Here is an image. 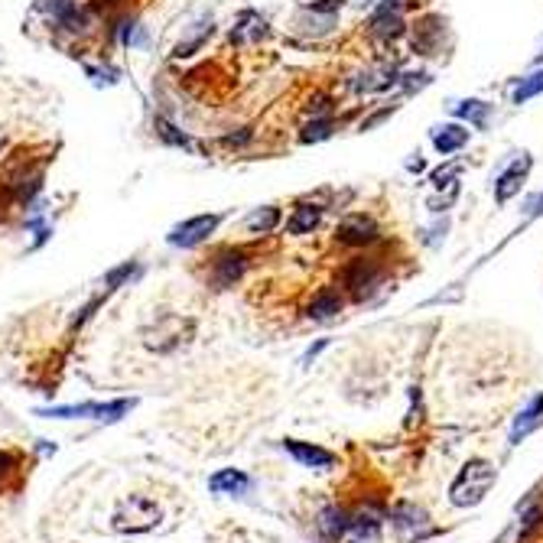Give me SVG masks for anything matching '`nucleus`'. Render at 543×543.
Wrapping results in <instances>:
<instances>
[{
	"mask_svg": "<svg viewBox=\"0 0 543 543\" xmlns=\"http://www.w3.org/2000/svg\"><path fill=\"white\" fill-rule=\"evenodd\" d=\"M498 481V469L489 459H469L462 472L456 475V481L449 485V501L452 508H475L481 505L489 491L495 489Z\"/></svg>",
	"mask_w": 543,
	"mask_h": 543,
	"instance_id": "nucleus-1",
	"label": "nucleus"
},
{
	"mask_svg": "<svg viewBox=\"0 0 543 543\" xmlns=\"http://www.w3.org/2000/svg\"><path fill=\"white\" fill-rule=\"evenodd\" d=\"M163 520V508L156 505L150 495H131L111 514V528L117 534H147Z\"/></svg>",
	"mask_w": 543,
	"mask_h": 543,
	"instance_id": "nucleus-2",
	"label": "nucleus"
},
{
	"mask_svg": "<svg viewBox=\"0 0 543 543\" xmlns=\"http://www.w3.org/2000/svg\"><path fill=\"white\" fill-rule=\"evenodd\" d=\"M248 267H251L248 251L228 244V248H222V251L212 254L209 271H205V283H209L212 290H228V287H234L244 273H248Z\"/></svg>",
	"mask_w": 543,
	"mask_h": 543,
	"instance_id": "nucleus-3",
	"label": "nucleus"
},
{
	"mask_svg": "<svg viewBox=\"0 0 543 543\" xmlns=\"http://www.w3.org/2000/svg\"><path fill=\"white\" fill-rule=\"evenodd\" d=\"M339 280H341V287L351 293V300L361 303V300L371 296V290L380 283L378 257H355V261H349V264L339 271Z\"/></svg>",
	"mask_w": 543,
	"mask_h": 543,
	"instance_id": "nucleus-4",
	"label": "nucleus"
},
{
	"mask_svg": "<svg viewBox=\"0 0 543 543\" xmlns=\"http://www.w3.org/2000/svg\"><path fill=\"white\" fill-rule=\"evenodd\" d=\"M222 218L225 215H218V212H209V215H193V218H186V222H179V225L166 234V241H170L173 248H186V251L199 248V244H205V241L218 232Z\"/></svg>",
	"mask_w": 543,
	"mask_h": 543,
	"instance_id": "nucleus-5",
	"label": "nucleus"
},
{
	"mask_svg": "<svg viewBox=\"0 0 543 543\" xmlns=\"http://www.w3.org/2000/svg\"><path fill=\"white\" fill-rule=\"evenodd\" d=\"M378 238H380L378 222H374L371 215H365V212H351V215L341 218L339 228H335V241L345 244V248H368V244H374Z\"/></svg>",
	"mask_w": 543,
	"mask_h": 543,
	"instance_id": "nucleus-6",
	"label": "nucleus"
},
{
	"mask_svg": "<svg viewBox=\"0 0 543 543\" xmlns=\"http://www.w3.org/2000/svg\"><path fill=\"white\" fill-rule=\"evenodd\" d=\"M133 400H111V404H69V407H49L39 410V417H55V420H75V417H94V420H121L124 413H131Z\"/></svg>",
	"mask_w": 543,
	"mask_h": 543,
	"instance_id": "nucleus-7",
	"label": "nucleus"
},
{
	"mask_svg": "<svg viewBox=\"0 0 543 543\" xmlns=\"http://www.w3.org/2000/svg\"><path fill=\"white\" fill-rule=\"evenodd\" d=\"M390 524H394V530L404 537V540H413V537L420 540V537L433 534L429 514L420 505H413V501H397V505L390 508Z\"/></svg>",
	"mask_w": 543,
	"mask_h": 543,
	"instance_id": "nucleus-8",
	"label": "nucleus"
},
{
	"mask_svg": "<svg viewBox=\"0 0 543 543\" xmlns=\"http://www.w3.org/2000/svg\"><path fill=\"white\" fill-rule=\"evenodd\" d=\"M43 7L49 10L53 24L59 26V30L72 33V36H78V33H88V26H92V14L78 7L75 0H46Z\"/></svg>",
	"mask_w": 543,
	"mask_h": 543,
	"instance_id": "nucleus-9",
	"label": "nucleus"
},
{
	"mask_svg": "<svg viewBox=\"0 0 543 543\" xmlns=\"http://www.w3.org/2000/svg\"><path fill=\"white\" fill-rule=\"evenodd\" d=\"M397 75H400L397 63H378V65H371V69L361 72V75H355V82H351V92H355V94L388 92L390 85H397Z\"/></svg>",
	"mask_w": 543,
	"mask_h": 543,
	"instance_id": "nucleus-10",
	"label": "nucleus"
},
{
	"mask_svg": "<svg viewBox=\"0 0 543 543\" xmlns=\"http://www.w3.org/2000/svg\"><path fill=\"white\" fill-rule=\"evenodd\" d=\"M368 33L374 39H397L404 33V16H400V0H384L378 10H374Z\"/></svg>",
	"mask_w": 543,
	"mask_h": 543,
	"instance_id": "nucleus-11",
	"label": "nucleus"
},
{
	"mask_svg": "<svg viewBox=\"0 0 543 543\" xmlns=\"http://www.w3.org/2000/svg\"><path fill=\"white\" fill-rule=\"evenodd\" d=\"M283 449L290 452V456L300 462V466L306 469H332L335 462H339V456L329 449H322V446H316V442H306V439H283Z\"/></svg>",
	"mask_w": 543,
	"mask_h": 543,
	"instance_id": "nucleus-12",
	"label": "nucleus"
},
{
	"mask_svg": "<svg viewBox=\"0 0 543 543\" xmlns=\"http://www.w3.org/2000/svg\"><path fill=\"white\" fill-rule=\"evenodd\" d=\"M528 173H530V156L520 153V160H514V163L495 179V199H498V205L511 202V195L520 193V186H524Z\"/></svg>",
	"mask_w": 543,
	"mask_h": 543,
	"instance_id": "nucleus-13",
	"label": "nucleus"
},
{
	"mask_svg": "<svg viewBox=\"0 0 543 543\" xmlns=\"http://www.w3.org/2000/svg\"><path fill=\"white\" fill-rule=\"evenodd\" d=\"M316 528H319V534L326 537V540H345L349 537V530H351V511L349 508H341V505H329V508H322L319 511V518H316Z\"/></svg>",
	"mask_w": 543,
	"mask_h": 543,
	"instance_id": "nucleus-14",
	"label": "nucleus"
},
{
	"mask_svg": "<svg viewBox=\"0 0 543 543\" xmlns=\"http://www.w3.org/2000/svg\"><path fill=\"white\" fill-rule=\"evenodd\" d=\"M543 427V390L537 397H530L528 400V407L514 417V423H511V446H520V442L528 439L534 429H540Z\"/></svg>",
	"mask_w": 543,
	"mask_h": 543,
	"instance_id": "nucleus-15",
	"label": "nucleus"
},
{
	"mask_svg": "<svg viewBox=\"0 0 543 543\" xmlns=\"http://www.w3.org/2000/svg\"><path fill=\"white\" fill-rule=\"evenodd\" d=\"M212 33H215V20H212V16H199V20L189 26L186 36L173 46V59H189V55H195L212 39Z\"/></svg>",
	"mask_w": 543,
	"mask_h": 543,
	"instance_id": "nucleus-16",
	"label": "nucleus"
},
{
	"mask_svg": "<svg viewBox=\"0 0 543 543\" xmlns=\"http://www.w3.org/2000/svg\"><path fill=\"white\" fill-rule=\"evenodd\" d=\"M267 33L264 16L254 14V10H241L238 20L232 26V43L234 46H248V43H257V39Z\"/></svg>",
	"mask_w": 543,
	"mask_h": 543,
	"instance_id": "nucleus-17",
	"label": "nucleus"
},
{
	"mask_svg": "<svg viewBox=\"0 0 543 543\" xmlns=\"http://www.w3.org/2000/svg\"><path fill=\"white\" fill-rule=\"evenodd\" d=\"M209 489L215 495H244V491H251V479L241 469H218L209 479Z\"/></svg>",
	"mask_w": 543,
	"mask_h": 543,
	"instance_id": "nucleus-18",
	"label": "nucleus"
},
{
	"mask_svg": "<svg viewBox=\"0 0 543 543\" xmlns=\"http://www.w3.org/2000/svg\"><path fill=\"white\" fill-rule=\"evenodd\" d=\"M442 20L439 16H423L417 24V30H413V49H417L420 55H433L436 53V43H439L442 36Z\"/></svg>",
	"mask_w": 543,
	"mask_h": 543,
	"instance_id": "nucleus-19",
	"label": "nucleus"
},
{
	"mask_svg": "<svg viewBox=\"0 0 543 543\" xmlns=\"http://www.w3.org/2000/svg\"><path fill=\"white\" fill-rule=\"evenodd\" d=\"M341 306H345V300H341V293L335 287H322L316 296H312L310 310H306V316L310 319H335L341 312Z\"/></svg>",
	"mask_w": 543,
	"mask_h": 543,
	"instance_id": "nucleus-20",
	"label": "nucleus"
},
{
	"mask_svg": "<svg viewBox=\"0 0 543 543\" xmlns=\"http://www.w3.org/2000/svg\"><path fill=\"white\" fill-rule=\"evenodd\" d=\"M469 143V131L462 124H442V127H433V147L439 150L442 156L456 153V150H462Z\"/></svg>",
	"mask_w": 543,
	"mask_h": 543,
	"instance_id": "nucleus-21",
	"label": "nucleus"
},
{
	"mask_svg": "<svg viewBox=\"0 0 543 543\" xmlns=\"http://www.w3.org/2000/svg\"><path fill=\"white\" fill-rule=\"evenodd\" d=\"M153 133L160 140H163L166 147H176V150H186V153H195V140L189 137L186 131H179L176 124H173V121H166V117H156L153 121Z\"/></svg>",
	"mask_w": 543,
	"mask_h": 543,
	"instance_id": "nucleus-22",
	"label": "nucleus"
},
{
	"mask_svg": "<svg viewBox=\"0 0 543 543\" xmlns=\"http://www.w3.org/2000/svg\"><path fill=\"white\" fill-rule=\"evenodd\" d=\"M319 222H322V209L310 202H300L293 209V215L287 218V234H310Z\"/></svg>",
	"mask_w": 543,
	"mask_h": 543,
	"instance_id": "nucleus-23",
	"label": "nucleus"
},
{
	"mask_svg": "<svg viewBox=\"0 0 543 543\" xmlns=\"http://www.w3.org/2000/svg\"><path fill=\"white\" fill-rule=\"evenodd\" d=\"M277 225H280V209H277V205H264V209H254L248 218H244V228H248L251 234H271Z\"/></svg>",
	"mask_w": 543,
	"mask_h": 543,
	"instance_id": "nucleus-24",
	"label": "nucleus"
},
{
	"mask_svg": "<svg viewBox=\"0 0 543 543\" xmlns=\"http://www.w3.org/2000/svg\"><path fill=\"white\" fill-rule=\"evenodd\" d=\"M296 26H300V33H306V36H326V33H332L335 16H329V14H312V10L306 7L303 14L296 16Z\"/></svg>",
	"mask_w": 543,
	"mask_h": 543,
	"instance_id": "nucleus-25",
	"label": "nucleus"
},
{
	"mask_svg": "<svg viewBox=\"0 0 543 543\" xmlns=\"http://www.w3.org/2000/svg\"><path fill=\"white\" fill-rule=\"evenodd\" d=\"M489 111H491V104H485V102H459L456 108H452V114L456 117H466L469 124H475L479 131H485L489 127Z\"/></svg>",
	"mask_w": 543,
	"mask_h": 543,
	"instance_id": "nucleus-26",
	"label": "nucleus"
},
{
	"mask_svg": "<svg viewBox=\"0 0 543 543\" xmlns=\"http://www.w3.org/2000/svg\"><path fill=\"white\" fill-rule=\"evenodd\" d=\"M332 131H335L332 114H329V117H310V124L303 127V133H300V140H303V143H319V140L332 137Z\"/></svg>",
	"mask_w": 543,
	"mask_h": 543,
	"instance_id": "nucleus-27",
	"label": "nucleus"
},
{
	"mask_svg": "<svg viewBox=\"0 0 543 543\" xmlns=\"http://www.w3.org/2000/svg\"><path fill=\"white\" fill-rule=\"evenodd\" d=\"M137 273H140L137 261H124V264H121V267H114V271L104 273V293H114L117 287H124L127 280L137 277Z\"/></svg>",
	"mask_w": 543,
	"mask_h": 543,
	"instance_id": "nucleus-28",
	"label": "nucleus"
},
{
	"mask_svg": "<svg viewBox=\"0 0 543 543\" xmlns=\"http://www.w3.org/2000/svg\"><path fill=\"white\" fill-rule=\"evenodd\" d=\"M540 92H543V69L534 72V75H528L518 88H514V104L530 102V98H534V94H540Z\"/></svg>",
	"mask_w": 543,
	"mask_h": 543,
	"instance_id": "nucleus-29",
	"label": "nucleus"
},
{
	"mask_svg": "<svg viewBox=\"0 0 543 543\" xmlns=\"http://www.w3.org/2000/svg\"><path fill=\"white\" fill-rule=\"evenodd\" d=\"M20 469V459L14 456V452H7V449H0V481H7L10 475Z\"/></svg>",
	"mask_w": 543,
	"mask_h": 543,
	"instance_id": "nucleus-30",
	"label": "nucleus"
},
{
	"mask_svg": "<svg viewBox=\"0 0 543 543\" xmlns=\"http://www.w3.org/2000/svg\"><path fill=\"white\" fill-rule=\"evenodd\" d=\"M341 4L345 0H316V4H310V10L312 14H329V16H335L341 10Z\"/></svg>",
	"mask_w": 543,
	"mask_h": 543,
	"instance_id": "nucleus-31",
	"label": "nucleus"
},
{
	"mask_svg": "<svg viewBox=\"0 0 543 543\" xmlns=\"http://www.w3.org/2000/svg\"><path fill=\"white\" fill-rule=\"evenodd\" d=\"M326 349H329V339H319L316 345H310V349H306V355H303V365L310 368L312 361L319 358V351H326Z\"/></svg>",
	"mask_w": 543,
	"mask_h": 543,
	"instance_id": "nucleus-32",
	"label": "nucleus"
},
{
	"mask_svg": "<svg viewBox=\"0 0 543 543\" xmlns=\"http://www.w3.org/2000/svg\"><path fill=\"white\" fill-rule=\"evenodd\" d=\"M244 140H251V131H241V133H225V137H222V143H225V147H241V143H244Z\"/></svg>",
	"mask_w": 543,
	"mask_h": 543,
	"instance_id": "nucleus-33",
	"label": "nucleus"
},
{
	"mask_svg": "<svg viewBox=\"0 0 543 543\" xmlns=\"http://www.w3.org/2000/svg\"><path fill=\"white\" fill-rule=\"evenodd\" d=\"M390 111H394V108H384V111H378V114H371V117H368V121H365V124H361V131H371V127H374V124H380V121H384V117H388Z\"/></svg>",
	"mask_w": 543,
	"mask_h": 543,
	"instance_id": "nucleus-34",
	"label": "nucleus"
},
{
	"mask_svg": "<svg viewBox=\"0 0 543 543\" xmlns=\"http://www.w3.org/2000/svg\"><path fill=\"white\" fill-rule=\"evenodd\" d=\"M528 212H530V215H540V212H543V193L530 199V202H528Z\"/></svg>",
	"mask_w": 543,
	"mask_h": 543,
	"instance_id": "nucleus-35",
	"label": "nucleus"
},
{
	"mask_svg": "<svg viewBox=\"0 0 543 543\" xmlns=\"http://www.w3.org/2000/svg\"><path fill=\"white\" fill-rule=\"evenodd\" d=\"M117 4H121V0H94L92 7H94V10H114Z\"/></svg>",
	"mask_w": 543,
	"mask_h": 543,
	"instance_id": "nucleus-36",
	"label": "nucleus"
}]
</instances>
